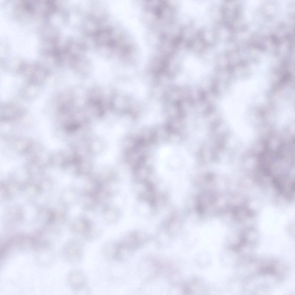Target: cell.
Listing matches in <instances>:
<instances>
[{
    "instance_id": "obj_1",
    "label": "cell",
    "mask_w": 295,
    "mask_h": 295,
    "mask_svg": "<svg viewBox=\"0 0 295 295\" xmlns=\"http://www.w3.org/2000/svg\"><path fill=\"white\" fill-rule=\"evenodd\" d=\"M84 249L83 241L77 239L69 240L66 243L64 249L65 259L71 264L79 262L83 257Z\"/></svg>"
},
{
    "instance_id": "obj_2",
    "label": "cell",
    "mask_w": 295,
    "mask_h": 295,
    "mask_svg": "<svg viewBox=\"0 0 295 295\" xmlns=\"http://www.w3.org/2000/svg\"><path fill=\"white\" fill-rule=\"evenodd\" d=\"M206 285L201 277L193 275L183 283L181 292L183 294L187 295L203 294Z\"/></svg>"
},
{
    "instance_id": "obj_3",
    "label": "cell",
    "mask_w": 295,
    "mask_h": 295,
    "mask_svg": "<svg viewBox=\"0 0 295 295\" xmlns=\"http://www.w3.org/2000/svg\"><path fill=\"white\" fill-rule=\"evenodd\" d=\"M68 279L73 288L85 284V278L84 274L78 270L72 271L69 274Z\"/></svg>"
},
{
    "instance_id": "obj_4",
    "label": "cell",
    "mask_w": 295,
    "mask_h": 295,
    "mask_svg": "<svg viewBox=\"0 0 295 295\" xmlns=\"http://www.w3.org/2000/svg\"><path fill=\"white\" fill-rule=\"evenodd\" d=\"M116 243L111 242L105 243L101 249V252L104 257L108 260H115Z\"/></svg>"
},
{
    "instance_id": "obj_5",
    "label": "cell",
    "mask_w": 295,
    "mask_h": 295,
    "mask_svg": "<svg viewBox=\"0 0 295 295\" xmlns=\"http://www.w3.org/2000/svg\"><path fill=\"white\" fill-rule=\"evenodd\" d=\"M178 217L175 215H172L168 220L167 224V231L171 236L177 234L180 231V224H179Z\"/></svg>"
},
{
    "instance_id": "obj_6",
    "label": "cell",
    "mask_w": 295,
    "mask_h": 295,
    "mask_svg": "<svg viewBox=\"0 0 295 295\" xmlns=\"http://www.w3.org/2000/svg\"><path fill=\"white\" fill-rule=\"evenodd\" d=\"M197 265L200 268H204L210 265L211 258L210 254L206 251H202L198 253L196 258Z\"/></svg>"
},
{
    "instance_id": "obj_7",
    "label": "cell",
    "mask_w": 295,
    "mask_h": 295,
    "mask_svg": "<svg viewBox=\"0 0 295 295\" xmlns=\"http://www.w3.org/2000/svg\"><path fill=\"white\" fill-rule=\"evenodd\" d=\"M221 292V289L218 286L212 284H206L203 294L218 295Z\"/></svg>"
},
{
    "instance_id": "obj_8",
    "label": "cell",
    "mask_w": 295,
    "mask_h": 295,
    "mask_svg": "<svg viewBox=\"0 0 295 295\" xmlns=\"http://www.w3.org/2000/svg\"><path fill=\"white\" fill-rule=\"evenodd\" d=\"M73 292L75 295H88L92 293L90 288L86 284L73 288Z\"/></svg>"
}]
</instances>
